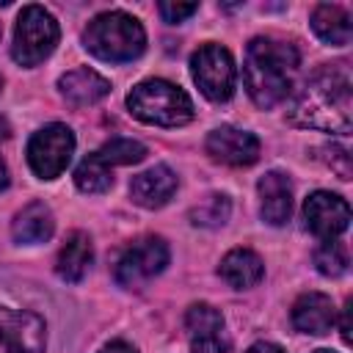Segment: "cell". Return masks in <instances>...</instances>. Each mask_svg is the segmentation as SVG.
Instances as JSON below:
<instances>
[{
	"label": "cell",
	"instance_id": "obj_1",
	"mask_svg": "<svg viewBox=\"0 0 353 353\" xmlns=\"http://www.w3.org/2000/svg\"><path fill=\"white\" fill-rule=\"evenodd\" d=\"M298 63H301V55L295 44L270 39V36L254 39L245 50V63H243V83L254 105L273 108L284 102L292 91Z\"/></svg>",
	"mask_w": 353,
	"mask_h": 353
},
{
	"label": "cell",
	"instance_id": "obj_2",
	"mask_svg": "<svg viewBox=\"0 0 353 353\" xmlns=\"http://www.w3.org/2000/svg\"><path fill=\"white\" fill-rule=\"evenodd\" d=\"M290 121L325 132H350V74L342 66L320 69L301 88L290 108Z\"/></svg>",
	"mask_w": 353,
	"mask_h": 353
},
{
	"label": "cell",
	"instance_id": "obj_3",
	"mask_svg": "<svg viewBox=\"0 0 353 353\" xmlns=\"http://www.w3.org/2000/svg\"><path fill=\"white\" fill-rule=\"evenodd\" d=\"M83 44L91 55L108 63H124L143 52L146 33L143 25L124 11H105L94 17L83 33Z\"/></svg>",
	"mask_w": 353,
	"mask_h": 353
},
{
	"label": "cell",
	"instance_id": "obj_4",
	"mask_svg": "<svg viewBox=\"0 0 353 353\" xmlns=\"http://www.w3.org/2000/svg\"><path fill=\"white\" fill-rule=\"evenodd\" d=\"M127 108L135 119L157 127H182L193 119L190 97L168 80H143L127 94Z\"/></svg>",
	"mask_w": 353,
	"mask_h": 353
},
{
	"label": "cell",
	"instance_id": "obj_5",
	"mask_svg": "<svg viewBox=\"0 0 353 353\" xmlns=\"http://www.w3.org/2000/svg\"><path fill=\"white\" fill-rule=\"evenodd\" d=\"M58 36V22L44 6H25L17 17L11 58L19 66H36L55 50Z\"/></svg>",
	"mask_w": 353,
	"mask_h": 353
},
{
	"label": "cell",
	"instance_id": "obj_6",
	"mask_svg": "<svg viewBox=\"0 0 353 353\" xmlns=\"http://www.w3.org/2000/svg\"><path fill=\"white\" fill-rule=\"evenodd\" d=\"M190 74H193L199 91L210 102L232 99L237 72H234V61H232L229 50H223L221 44H201L190 55Z\"/></svg>",
	"mask_w": 353,
	"mask_h": 353
},
{
	"label": "cell",
	"instance_id": "obj_7",
	"mask_svg": "<svg viewBox=\"0 0 353 353\" xmlns=\"http://www.w3.org/2000/svg\"><path fill=\"white\" fill-rule=\"evenodd\" d=\"M74 132L66 124H44L28 141V165L39 179H55L72 160Z\"/></svg>",
	"mask_w": 353,
	"mask_h": 353
},
{
	"label": "cell",
	"instance_id": "obj_8",
	"mask_svg": "<svg viewBox=\"0 0 353 353\" xmlns=\"http://www.w3.org/2000/svg\"><path fill=\"white\" fill-rule=\"evenodd\" d=\"M168 265V243L163 237L135 240L116 262V281L121 287H141Z\"/></svg>",
	"mask_w": 353,
	"mask_h": 353
},
{
	"label": "cell",
	"instance_id": "obj_9",
	"mask_svg": "<svg viewBox=\"0 0 353 353\" xmlns=\"http://www.w3.org/2000/svg\"><path fill=\"white\" fill-rule=\"evenodd\" d=\"M44 331L39 314L0 306V353H44Z\"/></svg>",
	"mask_w": 353,
	"mask_h": 353
},
{
	"label": "cell",
	"instance_id": "obj_10",
	"mask_svg": "<svg viewBox=\"0 0 353 353\" xmlns=\"http://www.w3.org/2000/svg\"><path fill=\"white\" fill-rule=\"evenodd\" d=\"M303 218L317 237L336 240L350 223V204L336 193L317 190L303 201Z\"/></svg>",
	"mask_w": 353,
	"mask_h": 353
},
{
	"label": "cell",
	"instance_id": "obj_11",
	"mask_svg": "<svg viewBox=\"0 0 353 353\" xmlns=\"http://www.w3.org/2000/svg\"><path fill=\"white\" fill-rule=\"evenodd\" d=\"M185 328L193 353H234L232 342L223 336V317L210 303H193L185 314Z\"/></svg>",
	"mask_w": 353,
	"mask_h": 353
},
{
	"label": "cell",
	"instance_id": "obj_12",
	"mask_svg": "<svg viewBox=\"0 0 353 353\" xmlns=\"http://www.w3.org/2000/svg\"><path fill=\"white\" fill-rule=\"evenodd\" d=\"M204 146H207V154L215 163L234 165V168L251 165L259 157V138L254 132H245V130H237V127H218V130H212L207 135Z\"/></svg>",
	"mask_w": 353,
	"mask_h": 353
},
{
	"label": "cell",
	"instance_id": "obj_13",
	"mask_svg": "<svg viewBox=\"0 0 353 353\" xmlns=\"http://www.w3.org/2000/svg\"><path fill=\"white\" fill-rule=\"evenodd\" d=\"M176 190V174L168 165H154L138 176H132L130 182V196L138 207L146 210H157L163 207Z\"/></svg>",
	"mask_w": 353,
	"mask_h": 353
},
{
	"label": "cell",
	"instance_id": "obj_14",
	"mask_svg": "<svg viewBox=\"0 0 353 353\" xmlns=\"http://www.w3.org/2000/svg\"><path fill=\"white\" fill-rule=\"evenodd\" d=\"M259 212L265 218V223L270 226H281L290 221V212H292V188H290V179L279 171H268L259 185Z\"/></svg>",
	"mask_w": 353,
	"mask_h": 353
},
{
	"label": "cell",
	"instance_id": "obj_15",
	"mask_svg": "<svg viewBox=\"0 0 353 353\" xmlns=\"http://www.w3.org/2000/svg\"><path fill=\"white\" fill-rule=\"evenodd\" d=\"M336 323V309L328 295L323 292H303L292 303V325L303 334H328Z\"/></svg>",
	"mask_w": 353,
	"mask_h": 353
},
{
	"label": "cell",
	"instance_id": "obj_16",
	"mask_svg": "<svg viewBox=\"0 0 353 353\" xmlns=\"http://www.w3.org/2000/svg\"><path fill=\"white\" fill-rule=\"evenodd\" d=\"M58 88L63 94L66 102L85 108V105H97L99 99H105L110 94V83L97 74L94 69H72L58 80Z\"/></svg>",
	"mask_w": 353,
	"mask_h": 353
},
{
	"label": "cell",
	"instance_id": "obj_17",
	"mask_svg": "<svg viewBox=\"0 0 353 353\" xmlns=\"http://www.w3.org/2000/svg\"><path fill=\"white\" fill-rule=\"evenodd\" d=\"M55 232V221L50 207H44L41 201H33L28 207H22L11 223V234L17 243L22 245H36V243H47Z\"/></svg>",
	"mask_w": 353,
	"mask_h": 353
},
{
	"label": "cell",
	"instance_id": "obj_18",
	"mask_svg": "<svg viewBox=\"0 0 353 353\" xmlns=\"http://www.w3.org/2000/svg\"><path fill=\"white\" fill-rule=\"evenodd\" d=\"M91 259H94V248H91V240L85 232H72L66 237V243L61 245L58 251V259H55V273L63 279V281H80L88 268H91Z\"/></svg>",
	"mask_w": 353,
	"mask_h": 353
},
{
	"label": "cell",
	"instance_id": "obj_19",
	"mask_svg": "<svg viewBox=\"0 0 353 353\" xmlns=\"http://www.w3.org/2000/svg\"><path fill=\"white\" fill-rule=\"evenodd\" d=\"M218 273L221 279L234 287V290H245V287H254L262 276H265V265L262 259L251 251V248H232L221 265H218Z\"/></svg>",
	"mask_w": 353,
	"mask_h": 353
},
{
	"label": "cell",
	"instance_id": "obj_20",
	"mask_svg": "<svg viewBox=\"0 0 353 353\" xmlns=\"http://www.w3.org/2000/svg\"><path fill=\"white\" fill-rule=\"evenodd\" d=\"M312 30L320 41L334 44V47H345L350 41V17L342 6L320 3L312 11Z\"/></svg>",
	"mask_w": 353,
	"mask_h": 353
},
{
	"label": "cell",
	"instance_id": "obj_21",
	"mask_svg": "<svg viewBox=\"0 0 353 353\" xmlns=\"http://www.w3.org/2000/svg\"><path fill=\"white\" fill-rule=\"evenodd\" d=\"M74 185H77L83 193H105V190H110V185H113V171H110V165L94 152V154H88V157L74 168Z\"/></svg>",
	"mask_w": 353,
	"mask_h": 353
},
{
	"label": "cell",
	"instance_id": "obj_22",
	"mask_svg": "<svg viewBox=\"0 0 353 353\" xmlns=\"http://www.w3.org/2000/svg\"><path fill=\"white\" fill-rule=\"evenodd\" d=\"M314 265L323 276H342L347 273V265H350V251L342 240H325L317 251H314Z\"/></svg>",
	"mask_w": 353,
	"mask_h": 353
},
{
	"label": "cell",
	"instance_id": "obj_23",
	"mask_svg": "<svg viewBox=\"0 0 353 353\" xmlns=\"http://www.w3.org/2000/svg\"><path fill=\"white\" fill-rule=\"evenodd\" d=\"M229 212H232V204L223 193H212L207 196L204 201H199L193 210H190V221L196 226H207V229H215V226H223L229 221Z\"/></svg>",
	"mask_w": 353,
	"mask_h": 353
},
{
	"label": "cell",
	"instance_id": "obj_24",
	"mask_svg": "<svg viewBox=\"0 0 353 353\" xmlns=\"http://www.w3.org/2000/svg\"><path fill=\"white\" fill-rule=\"evenodd\" d=\"M108 165H132L146 157V146L132 138H113L97 152Z\"/></svg>",
	"mask_w": 353,
	"mask_h": 353
},
{
	"label": "cell",
	"instance_id": "obj_25",
	"mask_svg": "<svg viewBox=\"0 0 353 353\" xmlns=\"http://www.w3.org/2000/svg\"><path fill=\"white\" fill-rule=\"evenodd\" d=\"M157 11L165 22L176 25V22H185L188 17H193L199 11V3H157Z\"/></svg>",
	"mask_w": 353,
	"mask_h": 353
},
{
	"label": "cell",
	"instance_id": "obj_26",
	"mask_svg": "<svg viewBox=\"0 0 353 353\" xmlns=\"http://www.w3.org/2000/svg\"><path fill=\"white\" fill-rule=\"evenodd\" d=\"M325 152L328 154H334V157H328V165H334L336 168V174H339V179H350V154L342 149V146H325Z\"/></svg>",
	"mask_w": 353,
	"mask_h": 353
},
{
	"label": "cell",
	"instance_id": "obj_27",
	"mask_svg": "<svg viewBox=\"0 0 353 353\" xmlns=\"http://www.w3.org/2000/svg\"><path fill=\"white\" fill-rule=\"evenodd\" d=\"M99 353H138V350H135L132 345H127V342H121V339H119V342H110V345H105Z\"/></svg>",
	"mask_w": 353,
	"mask_h": 353
},
{
	"label": "cell",
	"instance_id": "obj_28",
	"mask_svg": "<svg viewBox=\"0 0 353 353\" xmlns=\"http://www.w3.org/2000/svg\"><path fill=\"white\" fill-rule=\"evenodd\" d=\"M342 342L350 345V301L345 303V312H342Z\"/></svg>",
	"mask_w": 353,
	"mask_h": 353
},
{
	"label": "cell",
	"instance_id": "obj_29",
	"mask_svg": "<svg viewBox=\"0 0 353 353\" xmlns=\"http://www.w3.org/2000/svg\"><path fill=\"white\" fill-rule=\"evenodd\" d=\"M245 353H284L279 345H273V342H256V345H251Z\"/></svg>",
	"mask_w": 353,
	"mask_h": 353
},
{
	"label": "cell",
	"instance_id": "obj_30",
	"mask_svg": "<svg viewBox=\"0 0 353 353\" xmlns=\"http://www.w3.org/2000/svg\"><path fill=\"white\" fill-rule=\"evenodd\" d=\"M8 132H11V127H8V121L0 116V141H6V138H8Z\"/></svg>",
	"mask_w": 353,
	"mask_h": 353
},
{
	"label": "cell",
	"instance_id": "obj_31",
	"mask_svg": "<svg viewBox=\"0 0 353 353\" xmlns=\"http://www.w3.org/2000/svg\"><path fill=\"white\" fill-rule=\"evenodd\" d=\"M8 185V171H6V163L0 160V190Z\"/></svg>",
	"mask_w": 353,
	"mask_h": 353
},
{
	"label": "cell",
	"instance_id": "obj_32",
	"mask_svg": "<svg viewBox=\"0 0 353 353\" xmlns=\"http://www.w3.org/2000/svg\"><path fill=\"white\" fill-rule=\"evenodd\" d=\"M314 353H334V350H314Z\"/></svg>",
	"mask_w": 353,
	"mask_h": 353
},
{
	"label": "cell",
	"instance_id": "obj_33",
	"mask_svg": "<svg viewBox=\"0 0 353 353\" xmlns=\"http://www.w3.org/2000/svg\"><path fill=\"white\" fill-rule=\"evenodd\" d=\"M0 85H3V77H0Z\"/></svg>",
	"mask_w": 353,
	"mask_h": 353
}]
</instances>
